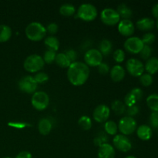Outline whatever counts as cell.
<instances>
[{
	"label": "cell",
	"mask_w": 158,
	"mask_h": 158,
	"mask_svg": "<svg viewBox=\"0 0 158 158\" xmlns=\"http://www.w3.org/2000/svg\"><path fill=\"white\" fill-rule=\"evenodd\" d=\"M117 12H118L120 18H122L123 19H129L133 15L132 10L131 9V8L127 6L126 4H123V3L120 4L117 7Z\"/></svg>",
	"instance_id": "24"
},
{
	"label": "cell",
	"mask_w": 158,
	"mask_h": 158,
	"mask_svg": "<svg viewBox=\"0 0 158 158\" xmlns=\"http://www.w3.org/2000/svg\"><path fill=\"white\" fill-rule=\"evenodd\" d=\"M56 56V52L53 50H51V49H46L44 52V55H43V61L45 63H47V64H51L53 62H55Z\"/></svg>",
	"instance_id": "32"
},
{
	"label": "cell",
	"mask_w": 158,
	"mask_h": 158,
	"mask_svg": "<svg viewBox=\"0 0 158 158\" xmlns=\"http://www.w3.org/2000/svg\"><path fill=\"white\" fill-rule=\"evenodd\" d=\"M89 66L85 63L76 61L71 63L67 69V79L69 83L75 86H80L84 84L89 79Z\"/></svg>",
	"instance_id": "1"
},
{
	"label": "cell",
	"mask_w": 158,
	"mask_h": 158,
	"mask_svg": "<svg viewBox=\"0 0 158 158\" xmlns=\"http://www.w3.org/2000/svg\"><path fill=\"white\" fill-rule=\"evenodd\" d=\"M98 72L100 73L101 75H106V74L109 73L110 72V67L108 66V64H106V63H101L98 66Z\"/></svg>",
	"instance_id": "40"
},
{
	"label": "cell",
	"mask_w": 158,
	"mask_h": 158,
	"mask_svg": "<svg viewBox=\"0 0 158 158\" xmlns=\"http://www.w3.org/2000/svg\"><path fill=\"white\" fill-rule=\"evenodd\" d=\"M15 158H32V155L29 151H21L16 155Z\"/></svg>",
	"instance_id": "43"
},
{
	"label": "cell",
	"mask_w": 158,
	"mask_h": 158,
	"mask_svg": "<svg viewBox=\"0 0 158 158\" xmlns=\"http://www.w3.org/2000/svg\"><path fill=\"white\" fill-rule=\"evenodd\" d=\"M114 148L121 152H128L132 148V143L127 136L123 134H117L113 140Z\"/></svg>",
	"instance_id": "12"
},
{
	"label": "cell",
	"mask_w": 158,
	"mask_h": 158,
	"mask_svg": "<svg viewBox=\"0 0 158 158\" xmlns=\"http://www.w3.org/2000/svg\"><path fill=\"white\" fill-rule=\"evenodd\" d=\"M46 32H49V34H52V35H53V34L56 33L57 31H58V29H59L58 25L55 23H51L48 25L47 27L46 28Z\"/></svg>",
	"instance_id": "42"
},
{
	"label": "cell",
	"mask_w": 158,
	"mask_h": 158,
	"mask_svg": "<svg viewBox=\"0 0 158 158\" xmlns=\"http://www.w3.org/2000/svg\"><path fill=\"white\" fill-rule=\"evenodd\" d=\"M38 87V83L32 76L23 77L19 82V88L20 90L26 94H32L35 92Z\"/></svg>",
	"instance_id": "10"
},
{
	"label": "cell",
	"mask_w": 158,
	"mask_h": 158,
	"mask_svg": "<svg viewBox=\"0 0 158 158\" xmlns=\"http://www.w3.org/2000/svg\"><path fill=\"white\" fill-rule=\"evenodd\" d=\"M52 128V123L49 118H43L40 120L38 129L42 135H47L50 133Z\"/></svg>",
	"instance_id": "21"
},
{
	"label": "cell",
	"mask_w": 158,
	"mask_h": 158,
	"mask_svg": "<svg viewBox=\"0 0 158 158\" xmlns=\"http://www.w3.org/2000/svg\"><path fill=\"white\" fill-rule=\"evenodd\" d=\"M77 16L86 22L94 21L97 17V9L90 3H83L80 5L77 10Z\"/></svg>",
	"instance_id": "4"
},
{
	"label": "cell",
	"mask_w": 158,
	"mask_h": 158,
	"mask_svg": "<svg viewBox=\"0 0 158 158\" xmlns=\"http://www.w3.org/2000/svg\"><path fill=\"white\" fill-rule=\"evenodd\" d=\"M151 12H152L153 16L158 19V3H156L155 5H154V6L152 7Z\"/></svg>",
	"instance_id": "44"
},
{
	"label": "cell",
	"mask_w": 158,
	"mask_h": 158,
	"mask_svg": "<svg viewBox=\"0 0 158 158\" xmlns=\"http://www.w3.org/2000/svg\"><path fill=\"white\" fill-rule=\"evenodd\" d=\"M141 40L143 42V45L151 46L155 41V35L154 33H152V32H147V33H145L143 35Z\"/></svg>",
	"instance_id": "35"
},
{
	"label": "cell",
	"mask_w": 158,
	"mask_h": 158,
	"mask_svg": "<svg viewBox=\"0 0 158 158\" xmlns=\"http://www.w3.org/2000/svg\"><path fill=\"white\" fill-rule=\"evenodd\" d=\"M3 158H12V157H3Z\"/></svg>",
	"instance_id": "47"
},
{
	"label": "cell",
	"mask_w": 158,
	"mask_h": 158,
	"mask_svg": "<svg viewBox=\"0 0 158 158\" xmlns=\"http://www.w3.org/2000/svg\"><path fill=\"white\" fill-rule=\"evenodd\" d=\"M104 130L107 134L114 136L117 134V131H118V126L113 120H107L104 123Z\"/></svg>",
	"instance_id": "29"
},
{
	"label": "cell",
	"mask_w": 158,
	"mask_h": 158,
	"mask_svg": "<svg viewBox=\"0 0 158 158\" xmlns=\"http://www.w3.org/2000/svg\"><path fill=\"white\" fill-rule=\"evenodd\" d=\"M44 43L47 47V49H51L56 52L60 48V41L56 37L53 35H49L45 38Z\"/></svg>",
	"instance_id": "22"
},
{
	"label": "cell",
	"mask_w": 158,
	"mask_h": 158,
	"mask_svg": "<svg viewBox=\"0 0 158 158\" xmlns=\"http://www.w3.org/2000/svg\"><path fill=\"white\" fill-rule=\"evenodd\" d=\"M113 49L112 43L109 40H103L100 43L98 50L103 56H108L111 53Z\"/></svg>",
	"instance_id": "23"
},
{
	"label": "cell",
	"mask_w": 158,
	"mask_h": 158,
	"mask_svg": "<svg viewBox=\"0 0 158 158\" xmlns=\"http://www.w3.org/2000/svg\"><path fill=\"white\" fill-rule=\"evenodd\" d=\"M118 31L122 35L131 37L135 31V26L131 20L122 19L118 24Z\"/></svg>",
	"instance_id": "15"
},
{
	"label": "cell",
	"mask_w": 158,
	"mask_h": 158,
	"mask_svg": "<svg viewBox=\"0 0 158 158\" xmlns=\"http://www.w3.org/2000/svg\"><path fill=\"white\" fill-rule=\"evenodd\" d=\"M80 127L84 131H89L92 127V120L88 116H82L78 120Z\"/></svg>",
	"instance_id": "31"
},
{
	"label": "cell",
	"mask_w": 158,
	"mask_h": 158,
	"mask_svg": "<svg viewBox=\"0 0 158 158\" xmlns=\"http://www.w3.org/2000/svg\"><path fill=\"white\" fill-rule=\"evenodd\" d=\"M31 103L37 110H44L49 106V97L44 91H35L32 94Z\"/></svg>",
	"instance_id": "5"
},
{
	"label": "cell",
	"mask_w": 158,
	"mask_h": 158,
	"mask_svg": "<svg viewBox=\"0 0 158 158\" xmlns=\"http://www.w3.org/2000/svg\"><path fill=\"white\" fill-rule=\"evenodd\" d=\"M126 113L127 114L128 117H133L134 116H136L139 113V107L137 105L129 106V107L126 110Z\"/></svg>",
	"instance_id": "41"
},
{
	"label": "cell",
	"mask_w": 158,
	"mask_h": 158,
	"mask_svg": "<svg viewBox=\"0 0 158 158\" xmlns=\"http://www.w3.org/2000/svg\"><path fill=\"white\" fill-rule=\"evenodd\" d=\"M64 53L66 54V56H67V58L69 59V61L71 62V63L76 62V60H77V52H76L74 49H68V50H66Z\"/></svg>",
	"instance_id": "39"
},
{
	"label": "cell",
	"mask_w": 158,
	"mask_h": 158,
	"mask_svg": "<svg viewBox=\"0 0 158 158\" xmlns=\"http://www.w3.org/2000/svg\"><path fill=\"white\" fill-rule=\"evenodd\" d=\"M12 36V29L7 25H0V43H5Z\"/></svg>",
	"instance_id": "25"
},
{
	"label": "cell",
	"mask_w": 158,
	"mask_h": 158,
	"mask_svg": "<svg viewBox=\"0 0 158 158\" xmlns=\"http://www.w3.org/2000/svg\"><path fill=\"white\" fill-rule=\"evenodd\" d=\"M45 63L41 56L32 54L26 57L23 63V67L29 73H38L44 66Z\"/></svg>",
	"instance_id": "3"
},
{
	"label": "cell",
	"mask_w": 158,
	"mask_h": 158,
	"mask_svg": "<svg viewBox=\"0 0 158 158\" xmlns=\"http://www.w3.org/2000/svg\"><path fill=\"white\" fill-rule=\"evenodd\" d=\"M115 148L108 143H103L99 147L97 157L98 158H115Z\"/></svg>",
	"instance_id": "16"
},
{
	"label": "cell",
	"mask_w": 158,
	"mask_h": 158,
	"mask_svg": "<svg viewBox=\"0 0 158 158\" xmlns=\"http://www.w3.org/2000/svg\"><path fill=\"white\" fill-rule=\"evenodd\" d=\"M103 58L101 52L97 49H88L84 54L85 64L92 67L98 66L100 63H103Z\"/></svg>",
	"instance_id": "8"
},
{
	"label": "cell",
	"mask_w": 158,
	"mask_h": 158,
	"mask_svg": "<svg viewBox=\"0 0 158 158\" xmlns=\"http://www.w3.org/2000/svg\"><path fill=\"white\" fill-rule=\"evenodd\" d=\"M152 129L148 125H141L137 129V135L140 140H149L152 137Z\"/></svg>",
	"instance_id": "19"
},
{
	"label": "cell",
	"mask_w": 158,
	"mask_h": 158,
	"mask_svg": "<svg viewBox=\"0 0 158 158\" xmlns=\"http://www.w3.org/2000/svg\"><path fill=\"white\" fill-rule=\"evenodd\" d=\"M110 114L109 106L105 104H100L97 106L93 113V117L95 121L98 123H104L108 120Z\"/></svg>",
	"instance_id": "13"
},
{
	"label": "cell",
	"mask_w": 158,
	"mask_h": 158,
	"mask_svg": "<svg viewBox=\"0 0 158 158\" xmlns=\"http://www.w3.org/2000/svg\"><path fill=\"white\" fill-rule=\"evenodd\" d=\"M153 49L151 47V46H146L144 45L142 49V50L140 52V56L141 57L143 60H148V59H150L151 57V55H152Z\"/></svg>",
	"instance_id": "33"
},
{
	"label": "cell",
	"mask_w": 158,
	"mask_h": 158,
	"mask_svg": "<svg viewBox=\"0 0 158 158\" xmlns=\"http://www.w3.org/2000/svg\"><path fill=\"white\" fill-rule=\"evenodd\" d=\"M144 70L147 71V73L151 76L157 73L158 72V58L151 57L148 59L144 65Z\"/></svg>",
	"instance_id": "20"
},
{
	"label": "cell",
	"mask_w": 158,
	"mask_h": 158,
	"mask_svg": "<svg viewBox=\"0 0 158 158\" xmlns=\"http://www.w3.org/2000/svg\"><path fill=\"white\" fill-rule=\"evenodd\" d=\"M157 29H158V19L157 20Z\"/></svg>",
	"instance_id": "46"
},
{
	"label": "cell",
	"mask_w": 158,
	"mask_h": 158,
	"mask_svg": "<svg viewBox=\"0 0 158 158\" xmlns=\"http://www.w3.org/2000/svg\"><path fill=\"white\" fill-rule=\"evenodd\" d=\"M153 77L148 73H143L140 77V83L143 86H150L153 83Z\"/></svg>",
	"instance_id": "34"
},
{
	"label": "cell",
	"mask_w": 158,
	"mask_h": 158,
	"mask_svg": "<svg viewBox=\"0 0 158 158\" xmlns=\"http://www.w3.org/2000/svg\"><path fill=\"white\" fill-rule=\"evenodd\" d=\"M150 124L154 129H158V112H152L150 116Z\"/></svg>",
	"instance_id": "38"
},
{
	"label": "cell",
	"mask_w": 158,
	"mask_h": 158,
	"mask_svg": "<svg viewBox=\"0 0 158 158\" xmlns=\"http://www.w3.org/2000/svg\"><path fill=\"white\" fill-rule=\"evenodd\" d=\"M126 68L130 75L134 77H140L144 72V65L135 58H131L127 61Z\"/></svg>",
	"instance_id": "9"
},
{
	"label": "cell",
	"mask_w": 158,
	"mask_h": 158,
	"mask_svg": "<svg viewBox=\"0 0 158 158\" xmlns=\"http://www.w3.org/2000/svg\"><path fill=\"white\" fill-rule=\"evenodd\" d=\"M124 48L127 52L132 54H138L143 47V43L141 39L137 36H131L126 40Z\"/></svg>",
	"instance_id": "11"
},
{
	"label": "cell",
	"mask_w": 158,
	"mask_h": 158,
	"mask_svg": "<svg viewBox=\"0 0 158 158\" xmlns=\"http://www.w3.org/2000/svg\"><path fill=\"white\" fill-rule=\"evenodd\" d=\"M118 130L123 135H131L137 130V121L134 117L126 116L119 121Z\"/></svg>",
	"instance_id": "6"
},
{
	"label": "cell",
	"mask_w": 158,
	"mask_h": 158,
	"mask_svg": "<svg viewBox=\"0 0 158 158\" xmlns=\"http://www.w3.org/2000/svg\"><path fill=\"white\" fill-rule=\"evenodd\" d=\"M143 97V91L140 88H134L130 91L124 98L125 105L129 106L136 105L137 102L140 101Z\"/></svg>",
	"instance_id": "14"
},
{
	"label": "cell",
	"mask_w": 158,
	"mask_h": 158,
	"mask_svg": "<svg viewBox=\"0 0 158 158\" xmlns=\"http://www.w3.org/2000/svg\"><path fill=\"white\" fill-rule=\"evenodd\" d=\"M110 77L113 81L114 82H120L123 80L125 77V69L120 65H115L111 68L110 71Z\"/></svg>",
	"instance_id": "17"
},
{
	"label": "cell",
	"mask_w": 158,
	"mask_h": 158,
	"mask_svg": "<svg viewBox=\"0 0 158 158\" xmlns=\"http://www.w3.org/2000/svg\"><path fill=\"white\" fill-rule=\"evenodd\" d=\"M60 12L61 15H64V16H72L75 14L76 9L73 5L66 3L60 6Z\"/></svg>",
	"instance_id": "28"
},
{
	"label": "cell",
	"mask_w": 158,
	"mask_h": 158,
	"mask_svg": "<svg viewBox=\"0 0 158 158\" xmlns=\"http://www.w3.org/2000/svg\"><path fill=\"white\" fill-rule=\"evenodd\" d=\"M136 26L137 29L141 31H150L154 29L155 23L152 19L149 17H144L139 19L136 23Z\"/></svg>",
	"instance_id": "18"
},
{
	"label": "cell",
	"mask_w": 158,
	"mask_h": 158,
	"mask_svg": "<svg viewBox=\"0 0 158 158\" xmlns=\"http://www.w3.org/2000/svg\"><path fill=\"white\" fill-rule=\"evenodd\" d=\"M100 19L103 24L106 26H115L120 23V17L117 10L111 8H106L100 14Z\"/></svg>",
	"instance_id": "7"
},
{
	"label": "cell",
	"mask_w": 158,
	"mask_h": 158,
	"mask_svg": "<svg viewBox=\"0 0 158 158\" xmlns=\"http://www.w3.org/2000/svg\"><path fill=\"white\" fill-rule=\"evenodd\" d=\"M33 78L38 84L39 83H45L49 80V76L44 72H38L35 73Z\"/></svg>",
	"instance_id": "36"
},
{
	"label": "cell",
	"mask_w": 158,
	"mask_h": 158,
	"mask_svg": "<svg viewBox=\"0 0 158 158\" xmlns=\"http://www.w3.org/2000/svg\"><path fill=\"white\" fill-rule=\"evenodd\" d=\"M113 57H114V60H115L117 63H122V62L124 61L125 60L124 51L122 50V49H116L114 52V54H113Z\"/></svg>",
	"instance_id": "37"
},
{
	"label": "cell",
	"mask_w": 158,
	"mask_h": 158,
	"mask_svg": "<svg viewBox=\"0 0 158 158\" xmlns=\"http://www.w3.org/2000/svg\"><path fill=\"white\" fill-rule=\"evenodd\" d=\"M55 63L61 68H69V66L71 65V62L69 61L64 52L56 54Z\"/></svg>",
	"instance_id": "26"
},
{
	"label": "cell",
	"mask_w": 158,
	"mask_h": 158,
	"mask_svg": "<svg viewBox=\"0 0 158 158\" xmlns=\"http://www.w3.org/2000/svg\"><path fill=\"white\" fill-rule=\"evenodd\" d=\"M125 158H137L136 157H134V156H127V157H126Z\"/></svg>",
	"instance_id": "45"
},
{
	"label": "cell",
	"mask_w": 158,
	"mask_h": 158,
	"mask_svg": "<svg viewBox=\"0 0 158 158\" xmlns=\"http://www.w3.org/2000/svg\"><path fill=\"white\" fill-rule=\"evenodd\" d=\"M25 32H26V37L29 40L35 42L43 40L47 33L46 27L42 23H38V22H32L29 23L26 26Z\"/></svg>",
	"instance_id": "2"
},
{
	"label": "cell",
	"mask_w": 158,
	"mask_h": 158,
	"mask_svg": "<svg viewBox=\"0 0 158 158\" xmlns=\"http://www.w3.org/2000/svg\"><path fill=\"white\" fill-rule=\"evenodd\" d=\"M148 106L153 112H158V94H151L147 98Z\"/></svg>",
	"instance_id": "27"
},
{
	"label": "cell",
	"mask_w": 158,
	"mask_h": 158,
	"mask_svg": "<svg viewBox=\"0 0 158 158\" xmlns=\"http://www.w3.org/2000/svg\"><path fill=\"white\" fill-rule=\"evenodd\" d=\"M111 108L117 115H121V114H124L126 111V105L119 100H116L113 102Z\"/></svg>",
	"instance_id": "30"
}]
</instances>
